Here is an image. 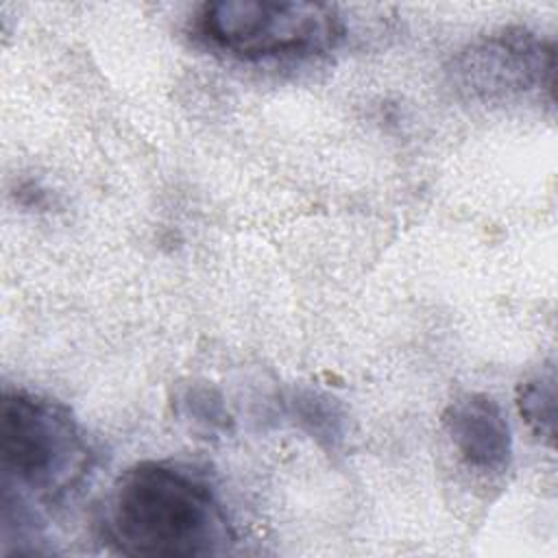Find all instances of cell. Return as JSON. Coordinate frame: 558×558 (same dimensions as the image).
I'll use <instances>...</instances> for the list:
<instances>
[{"label":"cell","instance_id":"cell-3","mask_svg":"<svg viewBox=\"0 0 558 558\" xmlns=\"http://www.w3.org/2000/svg\"><path fill=\"white\" fill-rule=\"evenodd\" d=\"M194 35L214 50L238 59H299L333 50L344 20L325 2L214 0L194 20Z\"/></svg>","mask_w":558,"mask_h":558},{"label":"cell","instance_id":"cell-6","mask_svg":"<svg viewBox=\"0 0 558 558\" xmlns=\"http://www.w3.org/2000/svg\"><path fill=\"white\" fill-rule=\"evenodd\" d=\"M517 408L530 432L545 445H554L556 427V373L554 366L541 368L517 388Z\"/></svg>","mask_w":558,"mask_h":558},{"label":"cell","instance_id":"cell-7","mask_svg":"<svg viewBox=\"0 0 558 558\" xmlns=\"http://www.w3.org/2000/svg\"><path fill=\"white\" fill-rule=\"evenodd\" d=\"M177 408L183 418L207 432L227 429V425L231 423L222 397L218 395V390L205 384H190L177 397Z\"/></svg>","mask_w":558,"mask_h":558},{"label":"cell","instance_id":"cell-1","mask_svg":"<svg viewBox=\"0 0 558 558\" xmlns=\"http://www.w3.org/2000/svg\"><path fill=\"white\" fill-rule=\"evenodd\" d=\"M105 538L126 556H218L238 541L209 480L181 462L124 469L105 501Z\"/></svg>","mask_w":558,"mask_h":558},{"label":"cell","instance_id":"cell-2","mask_svg":"<svg viewBox=\"0 0 558 558\" xmlns=\"http://www.w3.org/2000/svg\"><path fill=\"white\" fill-rule=\"evenodd\" d=\"M2 499L59 504L89 473L92 451L72 412L44 395L7 390L0 405Z\"/></svg>","mask_w":558,"mask_h":558},{"label":"cell","instance_id":"cell-5","mask_svg":"<svg viewBox=\"0 0 558 558\" xmlns=\"http://www.w3.org/2000/svg\"><path fill=\"white\" fill-rule=\"evenodd\" d=\"M442 427L466 466L504 473L512 460V434L501 405L484 392L456 397L442 412Z\"/></svg>","mask_w":558,"mask_h":558},{"label":"cell","instance_id":"cell-8","mask_svg":"<svg viewBox=\"0 0 558 558\" xmlns=\"http://www.w3.org/2000/svg\"><path fill=\"white\" fill-rule=\"evenodd\" d=\"M292 412L312 436L329 442L340 436V414L333 410L329 397L305 390L292 399Z\"/></svg>","mask_w":558,"mask_h":558},{"label":"cell","instance_id":"cell-4","mask_svg":"<svg viewBox=\"0 0 558 558\" xmlns=\"http://www.w3.org/2000/svg\"><path fill=\"white\" fill-rule=\"evenodd\" d=\"M554 72L551 39L523 26H506L469 41L447 68L456 92L480 102L508 100L541 87L551 89Z\"/></svg>","mask_w":558,"mask_h":558}]
</instances>
